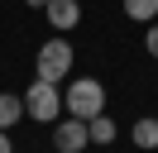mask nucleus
<instances>
[{
    "instance_id": "obj_7",
    "label": "nucleus",
    "mask_w": 158,
    "mask_h": 153,
    "mask_svg": "<svg viewBox=\"0 0 158 153\" xmlns=\"http://www.w3.org/2000/svg\"><path fill=\"white\" fill-rule=\"evenodd\" d=\"M86 134H91V143H115V120H106V110L96 115V120H86Z\"/></svg>"
},
{
    "instance_id": "obj_5",
    "label": "nucleus",
    "mask_w": 158,
    "mask_h": 153,
    "mask_svg": "<svg viewBox=\"0 0 158 153\" xmlns=\"http://www.w3.org/2000/svg\"><path fill=\"white\" fill-rule=\"evenodd\" d=\"M43 14H48V24L58 29V34H67V29H77L81 5H77V0H48V5H43Z\"/></svg>"
},
{
    "instance_id": "obj_8",
    "label": "nucleus",
    "mask_w": 158,
    "mask_h": 153,
    "mask_svg": "<svg viewBox=\"0 0 158 153\" xmlns=\"http://www.w3.org/2000/svg\"><path fill=\"white\" fill-rule=\"evenodd\" d=\"M134 148H158V120H134Z\"/></svg>"
},
{
    "instance_id": "obj_11",
    "label": "nucleus",
    "mask_w": 158,
    "mask_h": 153,
    "mask_svg": "<svg viewBox=\"0 0 158 153\" xmlns=\"http://www.w3.org/2000/svg\"><path fill=\"white\" fill-rule=\"evenodd\" d=\"M0 153H15V143H10V129H0Z\"/></svg>"
},
{
    "instance_id": "obj_9",
    "label": "nucleus",
    "mask_w": 158,
    "mask_h": 153,
    "mask_svg": "<svg viewBox=\"0 0 158 153\" xmlns=\"http://www.w3.org/2000/svg\"><path fill=\"white\" fill-rule=\"evenodd\" d=\"M125 14L139 19V24H153L158 19V0H125Z\"/></svg>"
},
{
    "instance_id": "obj_6",
    "label": "nucleus",
    "mask_w": 158,
    "mask_h": 153,
    "mask_svg": "<svg viewBox=\"0 0 158 153\" xmlns=\"http://www.w3.org/2000/svg\"><path fill=\"white\" fill-rule=\"evenodd\" d=\"M19 120H24V96L0 91V129H15Z\"/></svg>"
},
{
    "instance_id": "obj_12",
    "label": "nucleus",
    "mask_w": 158,
    "mask_h": 153,
    "mask_svg": "<svg viewBox=\"0 0 158 153\" xmlns=\"http://www.w3.org/2000/svg\"><path fill=\"white\" fill-rule=\"evenodd\" d=\"M24 5H34V10H43V5H48V0H24Z\"/></svg>"
},
{
    "instance_id": "obj_2",
    "label": "nucleus",
    "mask_w": 158,
    "mask_h": 153,
    "mask_svg": "<svg viewBox=\"0 0 158 153\" xmlns=\"http://www.w3.org/2000/svg\"><path fill=\"white\" fill-rule=\"evenodd\" d=\"M62 110H67V105H62L58 81H39V76H34L29 91H24V115H29V120H39V124H48V120H58Z\"/></svg>"
},
{
    "instance_id": "obj_4",
    "label": "nucleus",
    "mask_w": 158,
    "mask_h": 153,
    "mask_svg": "<svg viewBox=\"0 0 158 153\" xmlns=\"http://www.w3.org/2000/svg\"><path fill=\"white\" fill-rule=\"evenodd\" d=\"M86 143H91V134H86V120L67 115V120H58V124H53V148H58V153H81Z\"/></svg>"
},
{
    "instance_id": "obj_1",
    "label": "nucleus",
    "mask_w": 158,
    "mask_h": 153,
    "mask_svg": "<svg viewBox=\"0 0 158 153\" xmlns=\"http://www.w3.org/2000/svg\"><path fill=\"white\" fill-rule=\"evenodd\" d=\"M62 105H67V115H77V120H96V115L106 110V86H101L96 76H81V81L67 86Z\"/></svg>"
},
{
    "instance_id": "obj_10",
    "label": "nucleus",
    "mask_w": 158,
    "mask_h": 153,
    "mask_svg": "<svg viewBox=\"0 0 158 153\" xmlns=\"http://www.w3.org/2000/svg\"><path fill=\"white\" fill-rule=\"evenodd\" d=\"M144 48H148V53L158 57V24H148V34H144Z\"/></svg>"
},
{
    "instance_id": "obj_3",
    "label": "nucleus",
    "mask_w": 158,
    "mask_h": 153,
    "mask_svg": "<svg viewBox=\"0 0 158 153\" xmlns=\"http://www.w3.org/2000/svg\"><path fill=\"white\" fill-rule=\"evenodd\" d=\"M67 72H72V43L67 38H48L39 48V57H34V76L39 81H62Z\"/></svg>"
}]
</instances>
